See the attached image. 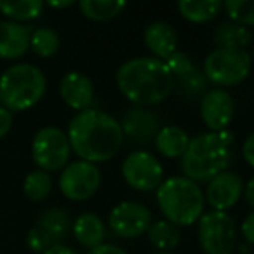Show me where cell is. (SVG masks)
Returning a JSON list of instances; mask_svg holds the SVG:
<instances>
[{"instance_id":"cell-1","label":"cell","mask_w":254,"mask_h":254,"mask_svg":"<svg viewBox=\"0 0 254 254\" xmlns=\"http://www.w3.org/2000/svg\"><path fill=\"white\" fill-rule=\"evenodd\" d=\"M68 141L78 160L91 164L106 162L119 153L124 143L120 122L96 108L75 113L68 124Z\"/></svg>"},{"instance_id":"cell-2","label":"cell","mask_w":254,"mask_h":254,"mask_svg":"<svg viewBox=\"0 0 254 254\" xmlns=\"http://www.w3.org/2000/svg\"><path fill=\"white\" fill-rule=\"evenodd\" d=\"M117 87L136 106H155L166 101L174 89V78L166 63L153 56L126 61L117 70Z\"/></svg>"},{"instance_id":"cell-3","label":"cell","mask_w":254,"mask_h":254,"mask_svg":"<svg viewBox=\"0 0 254 254\" xmlns=\"http://www.w3.org/2000/svg\"><path fill=\"white\" fill-rule=\"evenodd\" d=\"M233 132H202L190 139L185 155L181 157V169L185 178L204 183L226 171L232 160Z\"/></svg>"},{"instance_id":"cell-4","label":"cell","mask_w":254,"mask_h":254,"mask_svg":"<svg viewBox=\"0 0 254 254\" xmlns=\"http://www.w3.org/2000/svg\"><path fill=\"white\" fill-rule=\"evenodd\" d=\"M157 204L164 219L174 226H190L204 214L205 198L198 183L185 176H173L157 188Z\"/></svg>"},{"instance_id":"cell-5","label":"cell","mask_w":254,"mask_h":254,"mask_svg":"<svg viewBox=\"0 0 254 254\" xmlns=\"http://www.w3.org/2000/svg\"><path fill=\"white\" fill-rule=\"evenodd\" d=\"M47 80L39 66L18 63L0 75V105L9 112H26L44 98Z\"/></svg>"},{"instance_id":"cell-6","label":"cell","mask_w":254,"mask_h":254,"mask_svg":"<svg viewBox=\"0 0 254 254\" xmlns=\"http://www.w3.org/2000/svg\"><path fill=\"white\" fill-rule=\"evenodd\" d=\"M251 66L253 61L246 49L216 47L205 58L202 73L205 80L216 85V89H225L242 84L249 77Z\"/></svg>"},{"instance_id":"cell-7","label":"cell","mask_w":254,"mask_h":254,"mask_svg":"<svg viewBox=\"0 0 254 254\" xmlns=\"http://www.w3.org/2000/svg\"><path fill=\"white\" fill-rule=\"evenodd\" d=\"M71 155L68 136L56 126H46L35 132L32 141V159L40 171L54 173L66 167Z\"/></svg>"},{"instance_id":"cell-8","label":"cell","mask_w":254,"mask_h":254,"mask_svg":"<svg viewBox=\"0 0 254 254\" xmlns=\"http://www.w3.org/2000/svg\"><path fill=\"white\" fill-rule=\"evenodd\" d=\"M197 235L204 254H233L237 247V225L228 212L202 214L197 221Z\"/></svg>"},{"instance_id":"cell-9","label":"cell","mask_w":254,"mask_h":254,"mask_svg":"<svg viewBox=\"0 0 254 254\" xmlns=\"http://www.w3.org/2000/svg\"><path fill=\"white\" fill-rule=\"evenodd\" d=\"M58 185L61 193L68 200L85 202L94 197L101 187V171L96 164L85 162V160L68 162L66 167L61 171Z\"/></svg>"},{"instance_id":"cell-10","label":"cell","mask_w":254,"mask_h":254,"mask_svg":"<svg viewBox=\"0 0 254 254\" xmlns=\"http://www.w3.org/2000/svg\"><path fill=\"white\" fill-rule=\"evenodd\" d=\"M120 171L127 187L138 191L157 190L164 181V169L160 160L145 150H136L129 153L124 159Z\"/></svg>"},{"instance_id":"cell-11","label":"cell","mask_w":254,"mask_h":254,"mask_svg":"<svg viewBox=\"0 0 254 254\" xmlns=\"http://www.w3.org/2000/svg\"><path fill=\"white\" fill-rule=\"evenodd\" d=\"M152 223L150 209L134 200L120 202L108 214V226L120 239H138L148 232Z\"/></svg>"},{"instance_id":"cell-12","label":"cell","mask_w":254,"mask_h":254,"mask_svg":"<svg viewBox=\"0 0 254 254\" xmlns=\"http://www.w3.org/2000/svg\"><path fill=\"white\" fill-rule=\"evenodd\" d=\"M235 115V101L225 89L204 92L200 99V119L211 132L228 131Z\"/></svg>"},{"instance_id":"cell-13","label":"cell","mask_w":254,"mask_h":254,"mask_svg":"<svg viewBox=\"0 0 254 254\" xmlns=\"http://www.w3.org/2000/svg\"><path fill=\"white\" fill-rule=\"evenodd\" d=\"M244 183L242 178L233 171H223L207 183L204 198L214 211L226 212L242 198Z\"/></svg>"},{"instance_id":"cell-14","label":"cell","mask_w":254,"mask_h":254,"mask_svg":"<svg viewBox=\"0 0 254 254\" xmlns=\"http://www.w3.org/2000/svg\"><path fill=\"white\" fill-rule=\"evenodd\" d=\"M160 120L153 112L141 106L127 110L120 120L124 138H129V141L146 145L150 141H155L157 134L160 131Z\"/></svg>"},{"instance_id":"cell-15","label":"cell","mask_w":254,"mask_h":254,"mask_svg":"<svg viewBox=\"0 0 254 254\" xmlns=\"http://www.w3.org/2000/svg\"><path fill=\"white\" fill-rule=\"evenodd\" d=\"M60 96L68 108L84 112L94 99V84L82 71H68L60 82Z\"/></svg>"},{"instance_id":"cell-16","label":"cell","mask_w":254,"mask_h":254,"mask_svg":"<svg viewBox=\"0 0 254 254\" xmlns=\"http://www.w3.org/2000/svg\"><path fill=\"white\" fill-rule=\"evenodd\" d=\"M143 42L153 58L166 61L178 51V33L169 23L153 21L145 28Z\"/></svg>"},{"instance_id":"cell-17","label":"cell","mask_w":254,"mask_h":254,"mask_svg":"<svg viewBox=\"0 0 254 254\" xmlns=\"http://www.w3.org/2000/svg\"><path fill=\"white\" fill-rule=\"evenodd\" d=\"M28 26L14 21H0V60H19L30 49Z\"/></svg>"},{"instance_id":"cell-18","label":"cell","mask_w":254,"mask_h":254,"mask_svg":"<svg viewBox=\"0 0 254 254\" xmlns=\"http://www.w3.org/2000/svg\"><path fill=\"white\" fill-rule=\"evenodd\" d=\"M71 232L75 235V240L87 251L105 244V223L94 212H84V214L78 216L73 225H71Z\"/></svg>"},{"instance_id":"cell-19","label":"cell","mask_w":254,"mask_h":254,"mask_svg":"<svg viewBox=\"0 0 254 254\" xmlns=\"http://www.w3.org/2000/svg\"><path fill=\"white\" fill-rule=\"evenodd\" d=\"M190 136L180 126H164L160 127L155 138V146L159 153L166 159H181L190 145Z\"/></svg>"},{"instance_id":"cell-20","label":"cell","mask_w":254,"mask_h":254,"mask_svg":"<svg viewBox=\"0 0 254 254\" xmlns=\"http://www.w3.org/2000/svg\"><path fill=\"white\" fill-rule=\"evenodd\" d=\"M178 11L190 23H209L223 11L221 0H180Z\"/></svg>"},{"instance_id":"cell-21","label":"cell","mask_w":254,"mask_h":254,"mask_svg":"<svg viewBox=\"0 0 254 254\" xmlns=\"http://www.w3.org/2000/svg\"><path fill=\"white\" fill-rule=\"evenodd\" d=\"M44 4L42 0H0V12L7 21L25 23L40 18Z\"/></svg>"},{"instance_id":"cell-22","label":"cell","mask_w":254,"mask_h":254,"mask_svg":"<svg viewBox=\"0 0 254 254\" xmlns=\"http://www.w3.org/2000/svg\"><path fill=\"white\" fill-rule=\"evenodd\" d=\"M126 7L127 4L124 0H82L78 2L82 16L96 23L115 19L117 16L122 14Z\"/></svg>"},{"instance_id":"cell-23","label":"cell","mask_w":254,"mask_h":254,"mask_svg":"<svg viewBox=\"0 0 254 254\" xmlns=\"http://www.w3.org/2000/svg\"><path fill=\"white\" fill-rule=\"evenodd\" d=\"M216 47H232V49H246L253 42V33L249 28L239 23L226 21L216 28L214 32Z\"/></svg>"},{"instance_id":"cell-24","label":"cell","mask_w":254,"mask_h":254,"mask_svg":"<svg viewBox=\"0 0 254 254\" xmlns=\"http://www.w3.org/2000/svg\"><path fill=\"white\" fill-rule=\"evenodd\" d=\"M146 237H148L150 244L155 249L166 251V253H171V249H174L181 240L180 228L174 226L173 223H169L167 219L153 221L150 225L148 232H146Z\"/></svg>"},{"instance_id":"cell-25","label":"cell","mask_w":254,"mask_h":254,"mask_svg":"<svg viewBox=\"0 0 254 254\" xmlns=\"http://www.w3.org/2000/svg\"><path fill=\"white\" fill-rule=\"evenodd\" d=\"M37 226H39V228H42L44 232L51 237V240L56 244L58 240L64 239V237L68 235L71 223H70L68 214L63 211V209L51 207V209H47V211H44L42 214H40V218L37 219Z\"/></svg>"},{"instance_id":"cell-26","label":"cell","mask_w":254,"mask_h":254,"mask_svg":"<svg viewBox=\"0 0 254 254\" xmlns=\"http://www.w3.org/2000/svg\"><path fill=\"white\" fill-rule=\"evenodd\" d=\"M60 46L61 39L58 35V32L53 28H47V26L33 30L32 35H30V49L39 58H44V60L53 58L60 51Z\"/></svg>"},{"instance_id":"cell-27","label":"cell","mask_w":254,"mask_h":254,"mask_svg":"<svg viewBox=\"0 0 254 254\" xmlns=\"http://www.w3.org/2000/svg\"><path fill=\"white\" fill-rule=\"evenodd\" d=\"M51 190H53V178L46 171H32V173L26 174L25 181H23V191H25L26 198L32 202L46 200L49 197Z\"/></svg>"},{"instance_id":"cell-28","label":"cell","mask_w":254,"mask_h":254,"mask_svg":"<svg viewBox=\"0 0 254 254\" xmlns=\"http://www.w3.org/2000/svg\"><path fill=\"white\" fill-rule=\"evenodd\" d=\"M174 87H178V91L183 96L197 98L198 94H204L205 87H207V80H205L204 73L195 66L191 71L174 78Z\"/></svg>"},{"instance_id":"cell-29","label":"cell","mask_w":254,"mask_h":254,"mask_svg":"<svg viewBox=\"0 0 254 254\" xmlns=\"http://www.w3.org/2000/svg\"><path fill=\"white\" fill-rule=\"evenodd\" d=\"M223 9L228 12L230 21L242 26H254V0H226Z\"/></svg>"},{"instance_id":"cell-30","label":"cell","mask_w":254,"mask_h":254,"mask_svg":"<svg viewBox=\"0 0 254 254\" xmlns=\"http://www.w3.org/2000/svg\"><path fill=\"white\" fill-rule=\"evenodd\" d=\"M164 63H166V66L169 68L173 78L181 77V75L188 73V71H191L195 68V64H193V61L190 60V56L181 53V51H176V53H174L171 58H167Z\"/></svg>"},{"instance_id":"cell-31","label":"cell","mask_w":254,"mask_h":254,"mask_svg":"<svg viewBox=\"0 0 254 254\" xmlns=\"http://www.w3.org/2000/svg\"><path fill=\"white\" fill-rule=\"evenodd\" d=\"M26 244H28V247L33 251V253H39V254L46 253L51 246H54L51 237L47 235L42 228H39L37 225L33 226V228H30L28 235H26Z\"/></svg>"},{"instance_id":"cell-32","label":"cell","mask_w":254,"mask_h":254,"mask_svg":"<svg viewBox=\"0 0 254 254\" xmlns=\"http://www.w3.org/2000/svg\"><path fill=\"white\" fill-rule=\"evenodd\" d=\"M12 124H14V117H12V112H9L5 106L0 105V139L5 138V136L11 132Z\"/></svg>"},{"instance_id":"cell-33","label":"cell","mask_w":254,"mask_h":254,"mask_svg":"<svg viewBox=\"0 0 254 254\" xmlns=\"http://www.w3.org/2000/svg\"><path fill=\"white\" fill-rule=\"evenodd\" d=\"M242 237L246 239V242H249L251 246H254V211H251L246 216V219L242 221Z\"/></svg>"},{"instance_id":"cell-34","label":"cell","mask_w":254,"mask_h":254,"mask_svg":"<svg viewBox=\"0 0 254 254\" xmlns=\"http://www.w3.org/2000/svg\"><path fill=\"white\" fill-rule=\"evenodd\" d=\"M242 157L247 164L254 169V132H251L242 145Z\"/></svg>"},{"instance_id":"cell-35","label":"cell","mask_w":254,"mask_h":254,"mask_svg":"<svg viewBox=\"0 0 254 254\" xmlns=\"http://www.w3.org/2000/svg\"><path fill=\"white\" fill-rule=\"evenodd\" d=\"M87 254H127V253L122 247L113 246V244H101V246L87 251Z\"/></svg>"},{"instance_id":"cell-36","label":"cell","mask_w":254,"mask_h":254,"mask_svg":"<svg viewBox=\"0 0 254 254\" xmlns=\"http://www.w3.org/2000/svg\"><path fill=\"white\" fill-rule=\"evenodd\" d=\"M242 197L246 198L247 205H249V207H253V211H254V178H251V180L244 185Z\"/></svg>"},{"instance_id":"cell-37","label":"cell","mask_w":254,"mask_h":254,"mask_svg":"<svg viewBox=\"0 0 254 254\" xmlns=\"http://www.w3.org/2000/svg\"><path fill=\"white\" fill-rule=\"evenodd\" d=\"M42 254H77V253H75L71 247L63 246V244H54V246H51L49 249Z\"/></svg>"},{"instance_id":"cell-38","label":"cell","mask_w":254,"mask_h":254,"mask_svg":"<svg viewBox=\"0 0 254 254\" xmlns=\"http://www.w3.org/2000/svg\"><path fill=\"white\" fill-rule=\"evenodd\" d=\"M47 5L53 9H68L71 5H75L73 0H63V2H47Z\"/></svg>"},{"instance_id":"cell-39","label":"cell","mask_w":254,"mask_h":254,"mask_svg":"<svg viewBox=\"0 0 254 254\" xmlns=\"http://www.w3.org/2000/svg\"><path fill=\"white\" fill-rule=\"evenodd\" d=\"M153 254H173V253H166V251H157V253H153Z\"/></svg>"},{"instance_id":"cell-40","label":"cell","mask_w":254,"mask_h":254,"mask_svg":"<svg viewBox=\"0 0 254 254\" xmlns=\"http://www.w3.org/2000/svg\"><path fill=\"white\" fill-rule=\"evenodd\" d=\"M251 61H253V64H254V47H253V53H251Z\"/></svg>"}]
</instances>
